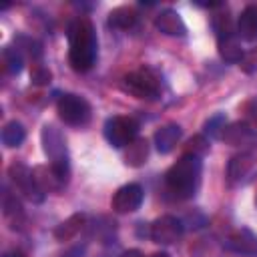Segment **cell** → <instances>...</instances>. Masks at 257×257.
I'll list each match as a JSON object with an SVG mask.
<instances>
[{
    "label": "cell",
    "instance_id": "obj_1",
    "mask_svg": "<svg viewBox=\"0 0 257 257\" xmlns=\"http://www.w3.org/2000/svg\"><path fill=\"white\" fill-rule=\"evenodd\" d=\"M68 60L76 72H86L96 60V32L88 18L80 16L68 26Z\"/></svg>",
    "mask_w": 257,
    "mask_h": 257
},
{
    "label": "cell",
    "instance_id": "obj_2",
    "mask_svg": "<svg viewBox=\"0 0 257 257\" xmlns=\"http://www.w3.org/2000/svg\"><path fill=\"white\" fill-rule=\"evenodd\" d=\"M201 173H203L201 159L195 155H183L167 171L165 177L167 189L173 193L175 199H191L201 185Z\"/></svg>",
    "mask_w": 257,
    "mask_h": 257
},
{
    "label": "cell",
    "instance_id": "obj_3",
    "mask_svg": "<svg viewBox=\"0 0 257 257\" xmlns=\"http://www.w3.org/2000/svg\"><path fill=\"white\" fill-rule=\"evenodd\" d=\"M213 26H215V32H217V46H219L221 58L225 62H231V64L241 62L245 52L241 48L237 28L231 24V18L229 16H215Z\"/></svg>",
    "mask_w": 257,
    "mask_h": 257
},
{
    "label": "cell",
    "instance_id": "obj_4",
    "mask_svg": "<svg viewBox=\"0 0 257 257\" xmlns=\"http://www.w3.org/2000/svg\"><path fill=\"white\" fill-rule=\"evenodd\" d=\"M137 133H139V124L131 116H112L104 124V137L116 149L133 145L137 139Z\"/></svg>",
    "mask_w": 257,
    "mask_h": 257
},
{
    "label": "cell",
    "instance_id": "obj_5",
    "mask_svg": "<svg viewBox=\"0 0 257 257\" xmlns=\"http://www.w3.org/2000/svg\"><path fill=\"white\" fill-rule=\"evenodd\" d=\"M58 116L72 126H80L90 118V104L78 94H62L56 102Z\"/></svg>",
    "mask_w": 257,
    "mask_h": 257
},
{
    "label": "cell",
    "instance_id": "obj_6",
    "mask_svg": "<svg viewBox=\"0 0 257 257\" xmlns=\"http://www.w3.org/2000/svg\"><path fill=\"white\" fill-rule=\"evenodd\" d=\"M8 175L12 179V183L16 185V189L32 203H42L44 201V191L40 189V185L34 179V173L22 165V163H12L8 169Z\"/></svg>",
    "mask_w": 257,
    "mask_h": 257
},
{
    "label": "cell",
    "instance_id": "obj_7",
    "mask_svg": "<svg viewBox=\"0 0 257 257\" xmlns=\"http://www.w3.org/2000/svg\"><path fill=\"white\" fill-rule=\"evenodd\" d=\"M124 90H128L137 98L155 100L161 94L159 80L149 70H135L124 76Z\"/></svg>",
    "mask_w": 257,
    "mask_h": 257
},
{
    "label": "cell",
    "instance_id": "obj_8",
    "mask_svg": "<svg viewBox=\"0 0 257 257\" xmlns=\"http://www.w3.org/2000/svg\"><path fill=\"white\" fill-rule=\"evenodd\" d=\"M183 231H185V227H183L181 219H177L173 215H163V217H159V219L153 221L149 235L159 245H171V243H175V241L181 239Z\"/></svg>",
    "mask_w": 257,
    "mask_h": 257
},
{
    "label": "cell",
    "instance_id": "obj_9",
    "mask_svg": "<svg viewBox=\"0 0 257 257\" xmlns=\"http://www.w3.org/2000/svg\"><path fill=\"white\" fill-rule=\"evenodd\" d=\"M143 197H145L143 187L137 185V183H128V185H122V187L114 193L110 205H112V209H114L116 213H133V211H137V209L141 207Z\"/></svg>",
    "mask_w": 257,
    "mask_h": 257
},
{
    "label": "cell",
    "instance_id": "obj_10",
    "mask_svg": "<svg viewBox=\"0 0 257 257\" xmlns=\"http://www.w3.org/2000/svg\"><path fill=\"white\" fill-rule=\"evenodd\" d=\"M42 143H44V153L50 157V163H64V161H68L64 139H62V135L54 126H44L42 128Z\"/></svg>",
    "mask_w": 257,
    "mask_h": 257
},
{
    "label": "cell",
    "instance_id": "obj_11",
    "mask_svg": "<svg viewBox=\"0 0 257 257\" xmlns=\"http://www.w3.org/2000/svg\"><path fill=\"white\" fill-rule=\"evenodd\" d=\"M225 249L235 251V253H243V255H253V257H257V235L251 233L249 229L235 231L233 235L227 237Z\"/></svg>",
    "mask_w": 257,
    "mask_h": 257
},
{
    "label": "cell",
    "instance_id": "obj_12",
    "mask_svg": "<svg viewBox=\"0 0 257 257\" xmlns=\"http://www.w3.org/2000/svg\"><path fill=\"white\" fill-rule=\"evenodd\" d=\"M155 26H157V30H161L167 36H185V32H187V26H185L183 18L179 16V12H175L171 8L161 10L155 16Z\"/></svg>",
    "mask_w": 257,
    "mask_h": 257
},
{
    "label": "cell",
    "instance_id": "obj_13",
    "mask_svg": "<svg viewBox=\"0 0 257 257\" xmlns=\"http://www.w3.org/2000/svg\"><path fill=\"white\" fill-rule=\"evenodd\" d=\"M237 34L245 40H257V6L249 4L243 8L237 20Z\"/></svg>",
    "mask_w": 257,
    "mask_h": 257
},
{
    "label": "cell",
    "instance_id": "obj_14",
    "mask_svg": "<svg viewBox=\"0 0 257 257\" xmlns=\"http://www.w3.org/2000/svg\"><path fill=\"white\" fill-rule=\"evenodd\" d=\"M179 139H181V126L171 122V124L161 126V128L155 133V147H157L159 153L167 155V153H171V151L177 147Z\"/></svg>",
    "mask_w": 257,
    "mask_h": 257
},
{
    "label": "cell",
    "instance_id": "obj_15",
    "mask_svg": "<svg viewBox=\"0 0 257 257\" xmlns=\"http://www.w3.org/2000/svg\"><path fill=\"white\" fill-rule=\"evenodd\" d=\"M82 225H84V215L74 213V215H70L66 221H62V223L54 229V237H56L58 241H68V239H72V237L78 235V231L82 229Z\"/></svg>",
    "mask_w": 257,
    "mask_h": 257
},
{
    "label": "cell",
    "instance_id": "obj_16",
    "mask_svg": "<svg viewBox=\"0 0 257 257\" xmlns=\"http://www.w3.org/2000/svg\"><path fill=\"white\" fill-rule=\"evenodd\" d=\"M2 207H4V217L10 221L12 229H16L20 225V221L24 219V213H22V205L18 203L16 195H12L6 187H4V199H2Z\"/></svg>",
    "mask_w": 257,
    "mask_h": 257
},
{
    "label": "cell",
    "instance_id": "obj_17",
    "mask_svg": "<svg viewBox=\"0 0 257 257\" xmlns=\"http://www.w3.org/2000/svg\"><path fill=\"white\" fill-rule=\"evenodd\" d=\"M108 22H110V26H114V28L128 30V28H133L135 22H137V12H135L131 6H118V8H114V10L108 14Z\"/></svg>",
    "mask_w": 257,
    "mask_h": 257
},
{
    "label": "cell",
    "instance_id": "obj_18",
    "mask_svg": "<svg viewBox=\"0 0 257 257\" xmlns=\"http://www.w3.org/2000/svg\"><path fill=\"white\" fill-rule=\"evenodd\" d=\"M24 139H26V131H24V126L20 124V122H16V120H10L4 128H2V143L6 145V147H20L22 143H24Z\"/></svg>",
    "mask_w": 257,
    "mask_h": 257
},
{
    "label": "cell",
    "instance_id": "obj_19",
    "mask_svg": "<svg viewBox=\"0 0 257 257\" xmlns=\"http://www.w3.org/2000/svg\"><path fill=\"white\" fill-rule=\"evenodd\" d=\"M251 165H253V155H251V153H241V155L233 157L231 163H229V179H231V181L241 179V177L249 171Z\"/></svg>",
    "mask_w": 257,
    "mask_h": 257
},
{
    "label": "cell",
    "instance_id": "obj_20",
    "mask_svg": "<svg viewBox=\"0 0 257 257\" xmlns=\"http://www.w3.org/2000/svg\"><path fill=\"white\" fill-rule=\"evenodd\" d=\"M247 137H249V126L243 122V124H233V126L225 128L221 139L229 141L231 145H241V143H243Z\"/></svg>",
    "mask_w": 257,
    "mask_h": 257
},
{
    "label": "cell",
    "instance_id": "obj_21",
    "mask_svg": "<svg viewBox=\"0 0 257 257\" xmlns=\"http://www.w3.org/2000/svg\"><path fill=\"white\" fill-rule=\"evenodd\" d=\"M4 62H6V70L10 74H18L22 70V52L18 48H6L4 50Z\"/></svg>",
    "mask_w": 257,
    "mask_h": 257
},
{
    "label": "cell",
    "instance_id": "obj_22",
    "mask_svg": "<svg viewBox=\"0 0 257 257\" xmlns=\"http://www.w3.org/2000/svg\"><path fill=\"white\" fill-rule=\"evenodd\" d=\"M223 131H225V116L223 114H215L205 124V135L211 137V139H221L223 137Z\"/></svg>",
    "mask_w": 257,
    "mask_h": 257
},
{
    "label": "cell",
    "instance_id": "obj_23",
    "mask_svg": "<svg viewBox=\"0 0 257 257\" xmlns=\"http://www.w3.org/2000/svg\"><path fill=\"white\" fill-rule=\"evenodd\" d=\"M128 155H126V161L131 165H141L145 159H147V141H137L133 145H128Z\"/></svg>",
    "mask_w": 257,
    "mask_h": 257
},
{
    "label": "cell",
    "instance_id": "obj_24",
    "mask_svg": "<svg viewBox=\"0 0 257 257\" xmlns=\"http://www.w3.org/2000/svg\"><path fill=\"white\" fill-rule=\"evenodd\" d=\"M207 151H209V141H207V137H205V135H199V137L191 139L189 149H187V155H195V157H199V159H201Z\"/></svg>",
    "mask_w": 257,
    "mask_h": 257
},
{
    "label": "cell",
    "instance_id": "obj_25",
    "mask_svg": "<svg viewBox=\"0 0 257 257\" xmlns=\"http://www.w3.org/2000/svg\"><path fill=\"white\" fill-rule=\"evenodd\" d=\"M241 66H243L245 72H255L257 70V48L245 52V56L241 60Z\"/></svg>",
    "mask_w": 257,
    "mask_h": 257
},
{
    "label": "cell",
    "instance_id": "obj_26",
    "mask_svg": "<svg viewBox=\"0 0 257 257\" xmlns=\"http://www.w3.org/2000/svg\"><path fill=\"white\" fill-rule=\"evenodd\" d=\"M30 78H32L36 84H44V82H48V80H50V72H48L44 66L36 64V66H34V70L30 72Z\"/></svg>",
    "mask_w": 257,
    "mask_h": 257
},
{
    "label": "cell",
    "instance_id": "obj_27",
    "mask_svg": "<svg viewBox=\"0 0 257 257\" xmlns=\"http://www.w3.org/2000/svg\"><path fill=\"white\" fill-rule=\"evenodd\" d=\"M120 257H143V253H141L139 249H128V251H124Z\"/></svg>",
    "mask_w": 257,
    "mask_h": 257
},
{
    "label": "cell",
    "instance_id": "obj_28",
    "mask_svg": "<svg viewBox=\"0 0 257 257\" xmlns=\"http://www.w3.org/2000/svg\"><path fill=\"white\" fill-rule=\"evenodd\" d=\"M2 257H24V253H22V251H16V249H12V251H6Z\"/></svg>",
    "mask_w": 257,
    "mask_h": 257
},
{
    "label": "cell",
    "instance_id": "obj_29",
    "mask_svg": "<svg viewBox=\"0 0 257 257\" xmlns=\"http://www.w3.org/2000/svg\"><path fill=\"white\" fill-rule=\"evenodd\" d=\"M153 257H171V255H169V253H155Z\"/></svg>",
    "mask_w": 257,
    "mask_h": 257
}]
</instances>
